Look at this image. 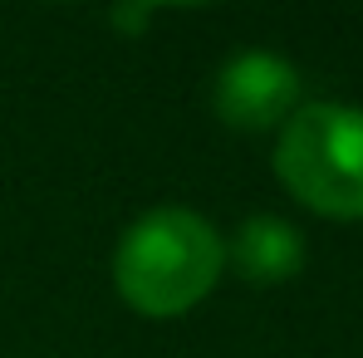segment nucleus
<instances>
[{
  "instance_id": "f257e3e1",
  "label": "nucleus",
  "mask_w": 363,
  "mask_h": 358,
  "mask_svg": "<svg viewBox=\"0 0 363 358\" xmlns=\"http://www.w3.org/2000/svg\"><path fill=\"white\" fill-rule=\"evenodd\" d=\"M221 270H226L221 231L186 206H157L138 216L113 250V290L147 319L186 314L216 290Z\"/></svg>"
},
{
  "instance_id": "f03ea898",
  "label": "nucleus",
  "mask_w": 363,
  "mask_h": 358,
  "mask_svg": "<svg viewBox=\"0 0 363 358\" xmlns=\"http://www.w3.org/2000/svg\"><path fill=\"white\" fill-rule=\"evenodd\" d=\"M275 177L309 211L363 221V108L304 104L275 142Z\"/></svg>"
},
{
  "instance_id": "7ed1b4c3",
  "label": "nucleus",
  "mask_w": 363,
  "mask_h": 358,
  "mask_svg": "<svg viewBox=\"0 0 363 358\" xmlns=\"http://www.w3.org/2000/svg\"><path fill=\"white\" fill-rule=\"evenodd\" d=\"M211 104H216V118L241 133L285 128L290 113L300 108V74L290 60L270 50H241L221 64Z\"/></svg>"
},
{
  "instance_id": "20e7f679",
  "label": "nucleus",
  "mask_w": 363,
  "mask_h": 358,
  "mask_svg": "<svg viewBox=\"0 0 363 358\" xmlns=\"http://www.w3.org/2000/svg\"><path fill=\"white\" fill-rule=\"evenodd\" d=\"M226 260L250 285H285L304 265V240L280 216H245L226 245Z\"/></svg>"
}]
</instances>
